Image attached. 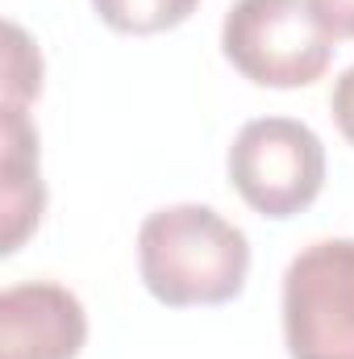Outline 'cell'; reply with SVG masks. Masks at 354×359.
Segmentation results:
<instances>
[{
  "instance_id": "3",
  "label": "cell",
  "mask_w": 354,
  "mask_h": 359,
  "mask_svg": "<svg viewBox=\"0 0 354 359\" xmlns=\"http://www.w3.org/2000/svg\"><path fill=\"white\" fill-rule=\"evenodd\" d=\"M292 359H354V238L309 243L283 271Z\"/></svg>"
},
{
  "instance_id": "9",
  "label": "cell",
  "mask_w": 354,
  "mask_h": 359,
  "mask_svg": "<svg viewBox=\"0 0 354 359\" xmlns=\"http://www.w3.org/2000/svg\"><path fill=\"white\" fill-rule=\"evenodd\" d=\"M330 109H334V121H338V130L346 134V142L354 147V67H346V72L334 80Z\"/></svg>"
},
{
  "instance_id": "4",
  "label": "cell",
  "mask_w": 354,
  "mask_h": 359,
  "mask_svg": "<svg viewBox=\"0 0 354 359\" xmlns=\"http://www.w3.org/2000/svg\"><path fill=\"white\" fill-rule=\"evenodd\" d=\"M229 180L263 217H292L325 184V147L296 117H255L234 134Z\"/></svg>"
},
{
  "instance_id": "6",
  "label": "cell",
  "mask_w": 354,
  "mask_h": 359,
  "mask_svg": "<svg viewBox=\"0 0 354 359\" xmlns=\"http://www.w3.org/2000/svg\"><path fill=\"white\" fill-rule=\"evenodd\" d=\"M0 251L13 255L42 222L46 209V188L38 176V130L25 117V104L4 100V121H0Z\"/></svg>"
},
{
  "instance_id": "2",
  "label": "cell",
  "mask_w": 354,
  "mask_h": 359,
  "mask_svg": "<svg viewBox=\"0 0 354 359\" xmlns=\"http://www.w3.org/2000/svg\"><path fill=\"white\" fill-rule=\"evenodd\" d=\"M225 59L263 88H304L325 76L334 34L309 0H234L221 25Z\"/></svg>"
},
{
  "instance_id": "10",
  "label": "cell",
  "mask_w": 354,
  "mask_h": 359,
  "mask_svg": "<svg viewBox=\"0 0 354 359\" xmlns=\"http://www.w3.org/2000/svg\"><path fill=\"white\" fill-rule=\"evenodd\" d=\"M309 4L334 38H354V0H309Z\"/></svg>"
},
{
  "instance_id": "7",
  "label": "cell",
  "mask_w": 354,
  "mask_h": 359,
  "mask_svg": "<svg viewBox=\"0 0 354 359\" xmlns=\"http://www.w3.org/2000/svg\"><path fill=\"white\" fill-rule=\"evenodd\" d=\"M200 0H92L104 25L121 34H163L192 17Z\"/></svg>"
},
{
  "instance_id": "8",
  "label": "cell",
  "mask_w": 354,
  "mask_h": 359,
  "mask_svg": "<svg viewBox=\"0 0 354 359\" xmlns=\"http://www.w3.org/2000/svg\"><path fill=\"white\" fill-rule=\"evenodd\" d=\"M8 63H4V100L13 104H25L42 92V59H38V46L25 38L21 25L8 21Z\"/></svg>"
},
{
  "instance_id": "5",
  "label": "cell",
  "mask_w": 354,
  "mask_h": 359,
  "mask_svg": "<svg viewBox=\"0 0 354 359\" xmlns=\"http://www.w3.org/2000/svg\"><path fill=\"white\" fill-rule=\"evenodd\" d=\"M84 343L88 313L71 288L29 280L0 292V359H76Z\"/></svg>"
},
{
  "instance_id": "1",
  "label": "cell",
  "mask_w": 354,
  "mask_h": 359,
  "mask_svg": "<svg viewBox=\"0 0 354 359\" xmlns=\"http://www.w3.org/2000/svg\"><path fill=\"white\" fill-rule=\"evenodd\" d=\"M138 271L150 297L171 309L225 305L246 284L250 243L213 205H167L138 230Z\"/></svg>"
}]
</instances>
